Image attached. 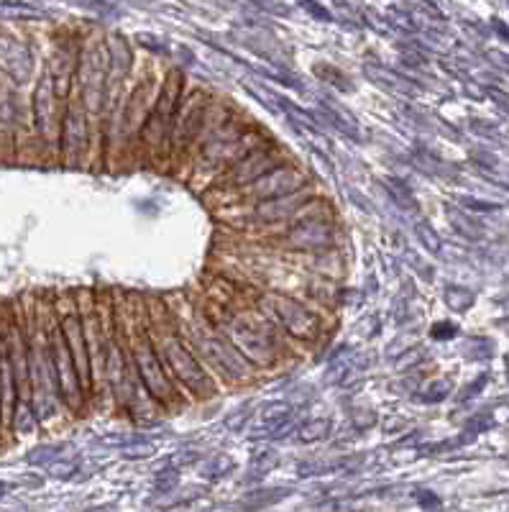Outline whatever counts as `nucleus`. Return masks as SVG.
<instances>
[{
  "label": "nucleus",
  "mask_w": 509,
  "mask_h": 512,
  "mask_svg": "<svg viewBox=\"0 0 509 512\" xmlns=\"http://www.w3.org/2000/svg\"><path fill=\"white\" fill-rule=\"evenodd\" d=\"M90 126H93V118L87 113L85 103H82L80 93H72V98L64 105V118H62V136H59V144H62V159L70 167H80L85 164L87 152H90Z\"/></svg>",
  "instance_id": "obj_8"
},
{
  "label": "nucleus",
  "mask_w": 509,
  "mask_h": 512,
  "mask_svg": "<svg viewBox=\"0 0 509 512\" xmlns=\"http://www.w3.org/2000/svg\"><path fill=\"white\" fill-rule=\"evenodd\" d=\"M116 318L128 336L131 361H134V369L139 374L141 384L146 387V395H151V400H157L164 408L180 405L185 392L180 390V384L174 382L172 374L167 372V367L159 359L157 349H154V341H151L149 333V310H139L134 320H128V323L121 318V313Z\"/></svg>",
  "instance_id": "obj_2"
},
{
  "label": "nucleus",
  "mask_w": 509,
  "mask_h": 512,
  "mask_svg": "<svg viewBox=\"0 0 509 512\" xmlns=\"http://www.w3.org/2000/svg\"><path fill=\"white\" fill-rule=\"evenodd\" d=\"M182 93H185L182 75L180 72H169L139 134L136 152L141 154V162L167 169L169 159H172V131L174 121H177V111H180Z\"/></svg>",
  "instance_id": "obj_3"
},
{
  "label": "nucleus",
  "mask_w": 509,
  "mask_h": 512,
  "mask_svg": "<svg viewBox=\"0 0 509 512\" xmlns=\"http://www.w3.org/2000/svg\"><path fill=\"white\" fill-rule=\"evenodd\" d=\"M149 333L162 364L190 400H205L218 392V379L205 369L203 361L197 359L172 308H167L162 300L149 303Z\"/></svg>",
  "instance_id": "obj_1"
},
{
  "label": "nucleus",
  "mask_w": 509,
  "mask_h": 512,
  "mask_svg": "<svg viewBox=\"0 0 509 512\" xmlns=\"http://www.w3.org/2000/svg\"><path fill=\"white\" fill-rule=\"evenodd\" d=\"M310 185V177L307 172H302L300 167H292L290 162L279 164L277 169L267 172L264 177H259L251 185H243L238 190L226 192V195H210L208 200H213L218 208L231 203H241V205H254L261 203V200H272L279 198V195H290V192L300 190V187Z\"/></svg>",
  "instance_id": "obj_6"
},
{
  "label": "nucleus",
  "mask_w": 509,
  "mask_h": 512,
  "mask_svg": "<svg viewBox=\"0 0 509 512\" xmlns=\"http://www.w3.org/2000/svg\"><path fill=\"white\" fill-rule=\"evenodd\" d=\"M287 162H290L287 152L279 149V146H274L272 141H267V144L251 149V152L246 154V157L238 159L236 164H231V167L218 177V182L210 187V195H226V192L238 190V187L251 185V182H256L259 177L267 175V172L277 169L279 164Z\"/></svg>",
  "instance_id": "obj_7"
},
{
  "label": "nucleus",
  "mask_w": 509,
  "mask_h": 512,
  "mask_svg": "<svg viewBox=\"0 0 509 512\" xmlns=\"http://www.w3.org/2000/svg\"><path fill=\"white\" fill-rule=\"evenodd\" d=\"M210 105H213V95L208 90L195 88L192 93H182L180 111H177L172 131V159H169V169H177L180 177L187 175V164H190L197 139L203 134Z\"/></svg>",
  "instance_id": "obj_5"
},
{
  "label": "nucleus",
  "mask_w": 509,
  "mask_h": 512,
  "mask_svg": "<svg viewBox=\"0 0 509 512\" xmlns=\"http://www.w3.org/2000/svg\"><path fill=\"white\" fill-rule=\"evenodd\" d=\"M254 305L264 310L300 346H310L320 341L330 323V313H323V310L313 308V305L300 300V297L284 295V292L256 287Z\"/></svg>",
  "instance_id": "obj_4"
}]
</instances>
